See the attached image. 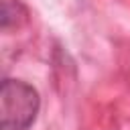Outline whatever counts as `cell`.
<instances>
[{
  "mask_svg": "<svg viewBox=\"0 0 130 130\" xmlns=\"http://www.w3.org/2000/svg\"><path fill=\"white\" fill-rule=\"evenodd\" d=\"M41 108L39 91L20 79H4L0 87V128L26 130Z\"/></svg>",
  "mask_w": 130,
  "mask_h": 130,
  "instance_id": "obj_1",
  "label": "cell"
}]
</instances>
